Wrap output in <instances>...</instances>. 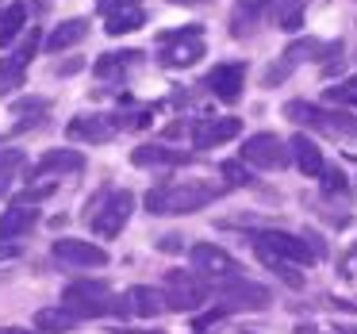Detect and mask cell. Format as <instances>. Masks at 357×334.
I'll use <instances>...</instances> for the list:
<instances>
[{
	"mask_svg": "<svg viewBox=\"0 0 357 334\" xmlns=\"http://www.w3.org/2000/svg\"><path fill=\"white\" fill-rule=\"evenodd\" d=\"M227 192V185H208V181H188V185H154L142 196V208L150 215H188V211L208 208L211 200Z\"/></svg>",
	"mask_w": 357,
	"mask_h": 334,
	"instance_id": "6da1fadb",
	"label": "cell"
},
{
	"mask_svg": "<svg viewBox=\"0 0 357 334\" xmlns=\"http://www.w3.org/2000/svg\"><path fill=\"white\" fill-rule=\"evenodd\" d=\"M284 119L315 127L319 135H326V139H334V142L357 146V116H349V112H326V108H319V104L292 100V104H284Z\"/></svg>",
	"mask_w": 357,
	"mask_h": 334,
	"instance_id": "7a4b0ae2",
	"label": "cell"
},
{
	"mask_svg": "<svg viewBox=\"0 0 357 334\" xmlns=\"http://www.w3.org/2000/svg\"><path fill=\"white\" fill-rule=\"evenodd\" d=\"M62 303H66V308H73L81 319L127 315V300H123V296H112L100 280H73V284H66Z\"/></svg>",
	"mask_w": 357,
	"mask_h": 334,
	"instance_id": "3957f363",
	"label": "cell"
},
{
	"mask_svg": "<svg viewBox=\"0 0 357 334\" xmlns=\"http://www.w3.org/2000/svg\"><path fill=\"white\" fill-rule=\"evenodd\" d=\"M254 250L257 257H265V261H288V265H311L315 261V250H311V242H303L300 234L292 231H277V227H265V231H257L254 238Z\"/></svg>",
	"mask_w": 357,
	"mask_h": 334,
	"instance_id": "277c9868",
	"label": "cell"
},
{
	"mask_svg": "<svg viewBox=\"0 0 357 334\" xmlns=\"http://www.w3.org/2000/svg\"><path fill=\"white\" fill-rule=\"evenodd\" d=\"M208 54L204 47V27H181V31H162L158 35V62L165 70H188Z\"/></svg>",
	"mask_w": 357,
	"mask_h": 334,
	"instance_id": "5b68a950",
	"label": "cell"
},
{
	"mask_svg": "<svg viewBox=\"0 0 357 334\" xmlns=\"http://www.w3.org/2000/svg\"><path fill=\"white\" fill-rule=\"evenodd\" d=\"M188 261H192V269L200 273V277H208V280L246 277V269H242L238 257L227 254L223 246H215V242H196V246H188Z\"/></svg>",
	"mask_w": 357,
	"mask_h": 334,
	"instance_id": "8992f818",
	"label": "cell"
},
{
	"mask_svg": "<svg viewBox=\"0 0 357 334\" xmlns=\"http://www.w3.org/2000/svg\"><path fill=\"white\" fill-rule=\"evenodd\" d=\"M242 162L257 165V169H284L292 162V150L284 139H277L273 131H257L242 142Z\"/></svg>",
	"mask_w": 357,
	"mask_h": 334,
	"instance_id": "52a82bcc",
	"label": "cell"
},
{
	"mask_svg": "<svg viewBox=\"0 0 357 334\" xmlns=\"http://www.w3.org/2000/svg\"><path fill=\"white\" fill-rule=\"evenodd\" d=\"M219 300H223L219 308H227V311H261L273 303V296L257 280L234 277V280H219Z\"/></svg>",
	"mask_w": 357,
	"mask_h": 334,
	"instance_id": "ba28073f",
	"label": "cell"
},
{
	"mask_svg": "<svg viewBox=\"0 0 357 334\" xmlns=\"http://www.w3.org/2000/svg\"><path fill=\"white\" fill-rule=\"evenodd\" d=\"M131 211H135V196L127 192V188H116V192H108V196H104L100 215H93V219H89V227H93V234H96V238H116V234L127 227Z\"/></svg>",
	"mask_w": 357,
	"mask_h": 334,
	"instance_id": "9c48e42d",
	"label": "cell"
},
{
	"mask_svg": "<svg viewBox=\"0 0 357 334\" xmlns=\"http://www.w3.org/2000/svg\"><path fill=\"white\" fill-rule=\"evenodd\" d=\"M54 261L66 269H104L108 265V250L85 238H58L54 242Z\"/></svg>",
	"mask_w": 357,
	"mask_h": 334,
	"instance_id": "30bf717a",
	"label": "cell"
},
{
	"mask_svg": "<svg viewBox=\"0 0 357 334\" xmlns=\"http://www.w3.org/2000/svg\"><path fill=\"white\" fill-rule=\"evenodd\" d=\"M319 54H338V43L326 47V43H315V39H300V43H292V47H284V54L277 58V66L265 70V85H280V81H284L288 73L303 62V58H315V62H319Z\"/></svg>",
	"mask_w": 357,
	"mask_h": 334,
	"instance_id": "8fae6325",
	"label": "cell"
},
{
	"mask_svg": "<svg viewBox=\"0 0 357 334\" xmlns=\"http://www.w3.org/2000/svg\"><path fill=\"white\" fill-rule=\"evenodd\" d=\"M204 89H211V93H215L223 104H238L242 89H246V62H223V66H215V70L208 73V81H204Z\"/></svg>",
	"mask_w": 357,
	"mask_h": 334,
	"instance_id": "7c38bea8",
	"label": "cell"
},
{
	"mask_svg": "<svg viewBox=\"0 0 357 334\" xmlns=\"http://www.w3.org/2000/svg\"><path fill=\"white\" fill-rule=\"evenodd\" d=\"M165 292H169V311H192V308H200L204 296H208L200 280L185 269L165 273Z\"/></svg>",
	"mask_w": 357,
	"mask_h": 334,
	"instance_id": "4fadbf2b",
	"label": "cell"
},
{
	"mask_svg": "<svg viewBox=\"0 0 357 334\" xmlns=\"http://www.w3.org/2000/svg\"><path fill=\"white\" fill-rule=\"evenodd\" d=\"M242 135V119L227 116V119H200V123L192 127V146L196 150H211L219 146V142H231Z\"/></svg>",
	"mask_w": 357,
	"mask_h": 334,
	"instance_id": "5bb4252c",
	"label": "cell"
},
{
	"mask_svg": "<svg viewBox=\"0 0 357 334\" xmlns=\"http://www.w3.org/2000/svg\"><path fill=\"white\" fill-rule=\"evenodd\" d=\"M85 169V154L81 150H47V154L39 158V162L31 165V173H27V181H39V177H54V173H81Z\"/></svg>",
	"mask_w": 357,
	"mask_h": 334,
	"instance_id": "9a60e30c",
	"label": "cell"
},
{
	"mask_svg": "<svg viewBox=\"0 0 357 334\" xmlns=\"http://www.w3.org/2000/svg\"><path fill=\"white\" fill-rule=\"evenodd\" d=\"M116 131L119 127L112 116H73L70 123H66V135H70L73 142H104Z\"/></svg>",
	"mask_w": 357,
	"mask_h": 334,
	"instance_id": "2e32d148",
	"label": "cell"
},
{
	"mask_svg": "<svg viewBox=\"0 0 357 334\" xmlns=\"http://www.w3.org/2000/svg\"><path fill=\"white\" fill-rule=\"evenodd\" d=\"M123 300H127V315H139V319H154L169 308V292L165 288H146V284L131 288Z\"/></svg>",
	"mask_w": 357,
	"mask_h": 334,
	"instance_id": "e0dca14e",
	"label": "cell"
},
{
	"mask_svg": "<svg viewBox=\"0 0 357 334\" xmlns=\"http://www.w3.org/2000/svg\"><path fill=\"white\" fill-rule=\"evenodd\" d=\"M139 50H112V54H100L93 62V73L100 81H112V85H119V81L127 77V70H135L139 66Z\"/></svg>",
	"mask_w": 357,
	"mask_h": 334,
	"instance_id": "ac0fdd59",
	"label": "cell"
},
{
	"mask_svg": "<svg viewBox=\"0 0 357 334\" xmlns=\"http://www.w3.org/2000/svg\"><path fill=\"white\" fill-rule=\"evenodd\" d=\"M288 150H292V162L300 165V173H307V177H319V173L326 169L323 150H319V142L307 139V135H292V139H288Z\"/></svg>",
	"mask_w": 357,
	"mask_h": 334,
	"instance_id": "d6986e66",
	"label": "cell"
},
{
	"mask_svg": "<svg viewBox=\"0 0 357 334\" xmlns=\"http://www.w3.org/2000/svg\"><path fill=\"white\" fill-rule=\"evenodd\" d=\"M35 223H39V211H31V208H24V204H16V208H8L4 215H0V242L24 238V234L35 231Z\"/></svg>",
	"mask_w": 357,
	"mask_h": 334,
	"instance_id": "ffe728a7",
	"label": "cell"
},
{
	"mask_svg": "<svg viewBox=\"0 0 357 334\" xmlns=\"http://www.w3.org/2000/svg\"><path fill=\"white\" fill-rule=\"evenodd\" d=\"M89 35V20L85 16H77V20H66V24H58L54 31L47 35V43L43 47L50 50V54H62V50H70V47H77L81 39Z\"/></svg>",
	"mask_w": 357,
	"mask_h": 334,
	"instance_id": "44dd1931",
	"label": "cell"
},
{
	"mask_svg": "<svg viewBox=\"0 0 357 334\" xmlns=\"http://www.w3.org/2000/svg\"><path fill=\"white\" fill-rule=\"evenodd\" d=\"M188 162H192V154H188V150H173V146L131 150V165H142V169H150V165H188Z\"/></svg>",
	"mask_w": 357,
	"mask_h": 334,
	"instance_id": "7402d4cb",
	"label": "cell"
},
{
	"mask_svg": "<svg viewBox=\"0 0 357 334\" xmlns=\"http://www.w3.org/2000/svg\"><path fill=\"white\" fill-rule=\"evenodd\" d=\"M77 323H81V315L73 308H66V303H54V308H39V311H35V326H39L43 334L73 331Z\"/></svg>",
	"mask_w": 357,
	"mask_h": 334,
	"instance_id": "603a6c76",
	"label": "cell"
},
{
	"mask_svg": "<svg viewBox=\"0 0 357 334\" xmlns=\"http://www.w3.org/2000/svg\"><path fill=\"white\" fill-rule=\"evenodd\" d=\"M27 27V4H8V8L0 12V47H12V43L24 35Z\"/></svg>",
	"mask_w": 357,
	"mask_h": 334,
	"instance_id": "cb8c5ba5",
	"label": "cell"
},
{
	"mask_svg": "<svg viewBox=\"0 0 357 334\" xmlns=\"http://www.w3.org/2000/svg\"><path fill=\"white\" fill-rule=\"evenodd\" d=\"M257 20H261V0H238L234 4V16H231V35L234 39H246L257 27Z\"/></svg>",
	"mask_w": 357,
	"mask_h": 334,
	"instance_id": "d4e9b609",
	"label": "cell"
},
{
	"mask_svg": "<svg viewBox=\"0 0 357 334\" xmlns=\"http://www.w3.org/2000/svg\"><path fill=\"white\" fill-rule=\"evenodd\" d=\"M142 24H146V12L142 8H123V12H116V16H108L104 31L108 35H127V31H139Z\"/></svg>",
	"mask_w": 357,
	"mask_h": 334,
	"instance_id": "484cf974",
	"label": "cell"
},
{
	"mask_svg": "<svg viewBox=\"0 0 357 334\" xmlns=\"http://www.w3.org/2000/svg\"><path fill=\"white\" fill-rule=\"evenodd\" d=\"M219 173H223V177H227V185H234V188L254 185V173H250V165L242 162V158H238V162H223V165H219Z\"/></svg>",
	"mask_w": 357,
	"mask_h": 334,
	"instance_id": "4316f807",
	"label": "cell"
},
{
	"mask_svg": "<svg viewBox=\"0 0 357 334\" xmlns=\"http://www.w3.org/2000/svg\"><path fill=\"white\" fill-rule=\"evenodd\" d=\"M112 119H116V127H123V131H146V127L154 123V112L135 108V112H123V116H112Z\"/></svg>",
	"mask_w": 357,
	"mask_h": 334,
	"instance_id": "83f0119b",
	"label": "cell"
},
{
	"mask_svg": "<svg viewBox=\"0 0 357 334\" xmlns=\"http://www.w3.org/2000/svg\"><path fill=\"white\" fill-rule=\"evenodd\" d=\"M24 169V150H0V188Z\"/></svg>",
	"mask_w": 357,
	"mask_h": 334,
	"instance_id": "f1b7e54d",
	"label": "cell"
},
{
	"mask_svg": "<svg viewBox=\"0 0 357 334\" xmlns=\"http://www.w3.org/2000/svg\"><path fill=\"white\" fill-rule=\"evenodd\" d=\"M319 177H323V188H326V192H334V196L349 192V181H346V173H342L338 165H326V169L319 173Z\"/></svg>",
	"mask_w": 357,
	"mask_h": 334,
	"instance_id": "f546056e",
	"label": "cell"
},
{
	"mask_svg": "<svg viewBox=\"0 0 357 334\" xmlns=\"http://www.w3.org/2000/svg\"><path fill=\"white\" fill-rule=\"evenodd\" d=\"M326 100H342V104H357V77H346L338 85L326 89Z\"/></svg>",
	"mask_w": 357,
	"mask_h": 334,
	"instance_id": "4dcf8cb0",
	"label": "cell"
},
{
	"mask_svg": "<svg viewBox=\"0 0 357 334\" xmlns=\"http://www.w3.org/2000/svg\"><path fill=\"white\" fill-rule=\"evenodd\" d=\"M227 315V308H215V311H204L200 319H192V334H204V331H211V326L219 323V319Z\"/></svg>",
	"mask_w": 357,
	"mask_h": 334,
	"instance_id": "1f68e13d",
	"label": "cell"
},
{
	"mask_svg": "<svg viewBox=\"0 0 357 334\" xmlns=\"http://www.w3.org/2000/svg\"><path fill=\"white\" fill-rule=\"evenodd\" d=\"M142 0H100V12H104V20L108 16H116V12H123V8H139Z\"/></svg>",
	"mask_w": 357,
	"mask_h": 334,
	"instance_id": "d6a6232c",
	"label": "cell"
},
{
	"mask_svg": "<svg viewBox=\"0 0 357 334\" xmlns=\"http://www.w3.org/2000/svg\"><path fill=\"white\" fill-rule=\"evenodd\" d=\"M158 250H162V254H177V250H181V238H177V234H169V238H158Z\"/></svg>",
	"mask_w": 357,
	"mask_h": 334,
	"instance_id": "836d02e7",
	"label": "cell"
},
{
	"mask_svg": "<svg viewBox=\"0 0 357 334\" xmlns=\"http://www.w3.org/2000/svg\"><path fill=\"white\" fill-rule=\"evenodd\" d=\"M77 70H85V62H81V58H73V62H62V66H58V73H62V77H70V73H77Z\"/></svg>",
	"mask_w": 357,
	"mask_h": 334,
	"instance_id": "e575fe53",
	"label": "cell"
},
{
	"mask_svg": "<svg viewBox=\"0 0 357 334\" xmlns=\"http://www.w3.org/2000/svg\"><path fill=\"white\" fill-rule=\"evenodd\" d=\"M173 4H211V0H173Z\"/></svg>",
	"mask_w": 357,
	"mask_h": 334,
	"instance_id": "d590c367",
	"label": "cell"
},
{
	"mask_svg": "<svg viewBox=\"0 0 357 334\" xmlns=\"http://www.w3.org/2000/svg\"><path fill=\"white\" fill-rule=\"evenodd\" d=\"M8 89H12V85H8V81H4V73H0V96L8 93Z\"/></svg>",
	"mask_w": 357,
	"mask_h": 334,
	"instance_id": "8d00e7d4",
	"label": "cell"
},
{
	"mask_svg": "<svg viewBox=\"0 0 357 334\" xmlns=\"http://www.w3.org/2000/svg\"><path fill=\"white\" fill-rule=\"evenodd\" d=\"M349 257H354V261H357V246H354V250H349Z\"/></svg>",
	"mask_w": 357,
	"mask_h": 334,
	"instance_id": "74e56055",
	"label": "cell"
}]
</instances>
